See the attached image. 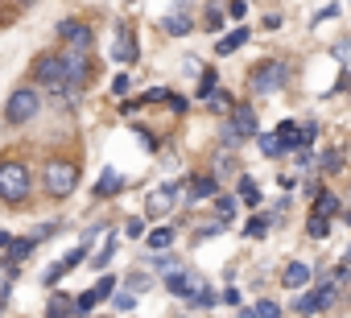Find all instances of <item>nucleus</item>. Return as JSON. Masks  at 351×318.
<instances>
[{
    "label": "nucleus",
    "instance_id": "nucleus-15",
    "mask_svg": "<svg viewBox=\"0 0 351 318\" xmlns=\"http://www.w3.org/2000/svg\"><path fill=\"white\" fill-rule=\"evenodd\" d=\"M124 191V178L116 174V170H104L99 178H95V199H112V195H120Z\"/></svg>",
    "mask_w": 351,
    "mask_h": 318
},
{
    "label": "nucleus",
    "instance_id": "nucleus-7",
    "mask_svg": "<svg viewBox=\"0 0 351 318\" xmlns=\"http://www.w3.org/2000/svg\"><path fill=\"white\" fill-rule=\"evenodd\" d=\"M335 302H339V285H335L330 277H318V281H314V289H306V293H302L293 306H298V314H306V318H310V314H322V310H330Z\"/></svg>",
    "mask_w": 351,
    "mask_h": 318
},
{
    "label": "nucleus",
    "instance_id": "nucleus-47",
    "mask_svg": "<svg viewBox=\"0 0 351 318\" xmlns=\"http://www.w3.org/2000/svg\"><path fill=\"white\" fill-rule=\"evenodd\" d=\"M343 265H351V248H347V252H343Z\"/></svg>",
    "mask_w": 351,
    "mask_h": 318
},
{
    "label": "nucleus",
    "instance_id": "nucleus-37",
    "mask_svg": "<svg viewBox=\"0 0 351 318\" xmlns=\"http://www.w3.org/2000/svg\"><path fill=\"white\" fill-rule=\"evenodd\" d=\"M228 17H232V21H244V17H248V0H232V5H228Z\"/></svg>",
    "mask_w": 351,
    "mask_h": 318
},
{
    "label": "nucleus",
    "instance_id": "nucleus-41",
    "mask_svg": "<svg viewBox=\"0 0 351 318\" xmlns=\"http://www.w3.org/2000/svg\"><path fill=\"white\" fill-rule=\"evenodd\" d=\"M318 166L335 174V170H343V157H339V153H326V157H322V162H318Z\"/></svg>",
    "mask_w": 351,
    "mask_h": 318
},
{
    "label": "nucleus",
    "instance_id": "nucleus-35",
    "mask_svg": "<svg viewBox=\"0 0 351 318\" xmlns=\"http://www.w3.org/2000/svg\"><path fill=\"white\" fill-rule=\"evenodd\" d=\"M128 87H132V79H128V75H112V95H120V99H124V95H128Z\"/></svg>",
    "mask_w": 351,
    "mask_h": 318
},
{
    "label": "nucleus",
    "instance_id": "nucleus-26",
    "mask_svg": "<svg viewBox=\"0 0 351 318\" xmlns=\"http://www.w3.org/2000/svg\"><path fill=\"white\" fill-rule=\"evenodd\" d=\"M71 306H75V297H50V306H46V318H66L71 314Z\"/></svg>",
    "mask_w": 351,
    "mask_h": 318
},
{
    "label": "nucleus",
    "instance_id": "nucleus-45",
    "mask_svg": "<svg viewBox=\"0 0 351 318\" xmlns=\"http://www.w3.org/2000/svg\"><path fill=\"white\" fill-rule=\"evenodd\" d=\"M236 318H256V306H248V310H240Z\"/></svg>",
    "mask_w": 351,
    "mask_h": 318
},
{
    "label": "nucleus",
    "instance_id": "nucleus-16",
    "mask_svg": "<svg viewBox=\"0 0 351 318\" xmlns=\"http://www.w3.org/2000/svg\"><path fill=\"white\" fill-rule=\"evenodd\" d=\"M244 42H248V29L240 25V29H232V34H228L223 42H215V54H219V58H228V54H236V50H240Z\"/></svg>",
    "mask_w": 351,
    "mask_h": 318
},
{
    "label": "nucleus",
    "instance_id": "nucleus-38",
    "mask_svg": "<svg viewBox=\"0 0 351 318\" xmlns=\"http://www.w3.org/2000/svg\"><path fill=\"white\" fill-rule=\"evenodd\" d=\"M207 29H211V34H219V29H223V13H219L215 5L207 9Z\"/></svg>",
    "mask_w": 351,
    "mask_h": 318
},
{
    "label": "nucleus",
    "instance_id": "nucleus-6",
    "mask_svg": "<svg viewBox=\"0 0 351 318\" xmlns=\"http://www.w3.org/2000/svg\"><path fill=\"white\" fill-rule=\"evenodd\" d=\"M256 132H261L256 112H252V108H236V112H232V120L223 124L219 140H223V149H236V145H244V140H256Z\"/></svg>",
    "mask_w": 351,
    "mask_h": 318
},
{
    "label": "nucleus",
    "instance_id": "nucleus-10",
    "mask_svg": "<svg viewBox=\"0 0 351 318\" xmlns=\"http://www.w3.org/2000/svg\"><path fill=\"white\" fill-rule=\"evenodd\" d=\"M173 203H178V182H173V186H153L145 195V215L149 219H161V215L173 211Z\"/></svg>",
    "mask_w": 351,
    "mask_h": 318
},
{
    "label": "nucleus",
    "instance_id": "nucleus-22",
    "mask_svg": "<svg viewBox=\"0 0 351 318\" xmlns=\"http://www.w3.org/2000/svg\"><path fill=\"white\" fill-rule=\"evenodd\" d=\"M195 29V21L186 17V13H173V17H165V34H173V38H182V34H191Z\"/></svg>",
    "mask_w": 351,
    "mask_h": 318
},
{
    "label": "nucleus",
    "instance_id": "nucleus-21",
    "mask_svg": "<svg viewBox=\"0 0 351 318\" xmlns=\"http://www.w3.org/2000/svg\"><path fill=\"white\" fill-rule=\"evenodd\" d=\"M240 203L261 207V186H256V178H252V174H244V178H240Z\"/></svg>",
    "mask_w": 351,
    "mask_h": 318
},
{
    "label": "nucleus",
    "instance_id": "nucleus-8",
    "mask_svg": "<svg viewBox=\"0 0 351 318\" xmlns=\"http://www.w3.org/2000/svg\"><path fill=\"white\" fill-rule=\"evenodd\" d=\"M62 66H66V83H71V99H75L79 91H87V87H91V58H87V50H79V46H71V50L62 54Z\"/></svg>",
    "mask_w": 351,
    "mask_h": 318
},
{
    "label": "nucleus",
    "instance_id": "nucleus-18",
    "mask_svg": "<svg viewBox=\"0 0 351 318\" xmlns=\"http://www.w3.org/2000/svg\"><path fill=\"white\" fill-rule=\"evenodd\" d=\"M269 228H273V215H252V219L244 223V236H248V240H265Z\"/></svg>",
    "mask_w": 351,
    "mask_h": 318
},
{
    "label": "nucleus",
    "instance_id": "nucleus-24",
    "mask_svg": "<svg viewBox=\"0 0 351 318\" xmlns=\"http://www.w3.org/2000/svg\"><path fill=\"white\" fill-rule=\"evenodd\" d=\"M256 140H261V153H265V157H281V153H285L281 140H277V132H256Z\"/></svg>",
    "mask_w": 351,
    "mask_h": 318
},
{
    "label": "nucleus",
    "instance_id": "nucleus-32",
    "mask_svg": "<svg viewBox=\"0 0 351 318\" xmlns=\"http://www.w3.org/2000/svg\"><path fill=\"white\" fill-rule=\"evenodd\" d=\"M112 306H116L120 314H132V310H136V297H132V293H112Z\"/></svg>",
    "mask_w": 351,
    "mask_h": 318
},
{
    "label": "nucleus",
    "instance_id": "nucleus-13",
    "mask_svg": "<svg viewBox=\"0 0 351 318\" xmlns=\"http://www.w3.org/2000/svg\"><path fill=\"white\" fill-rule=\"evenodd\" d=\"M58 38H62V42H71V46H79V50H91V25L75 21V17L58 25Z\"/></svg>",
    "mask_w": 351,
    "mask_h": 318
},
{
    "label": "nucleus",
    "instance_id": "nucleus-48",
    "mask_svg": "<svg viewBox=\"0 0 351 318\" xmlns=\"http://www.w3.org/2000/svg\"><path fill=\"white\" fill-rule=\"evenodd\" d=\"M343 223H347V228H351V211H343Z\"/></svg>",
    "mask_w": 351,
    "mask_h": 318
},
{
    "label": "nucleus",
    "instance_id": "nucleus-43",
    "mask_svg": "<svg viewBox=\"0 0 351 318\" xmlns=\"http://www.w3.org/2000/svg\"><path fill=\"white\" fill-rule=\"evenodd\" d=\"M169 108L173 112H186V95H169Z\"/></svg>",
    "mask_w": 351,
    "mask_h": 318
},
{
    "label": "nucleus",
    "instance_id": "nucleus-46",
    "mask_svg": "<svg viewBox=\"0 0 351 318\" xmlns=\"http://www.w3.org/2000/svg\"><path fill=\"white\" fill-rule=\"evenodd\" d=\"M9 244H13V236H9V232H0V248H9Z\"/></svg>",
    "mask_w": 351,
    "mask_h": 318
},
{
    "label": "nucleus",
    "instance_id": "nucleus-42",
    "mask_svg": "<svg viewBox=\"0 0 351 318\" xmlns=\"http://www.w3.org/2000/svg\"><path fill=\"white\" fill-rule=\"evenodd\" d=\"M141 232H145V223H141V219H128V223H124V236H141Z\"/></svg>",
    "mask_w": 351,
    "mask_h": 318
},
{
    "label": "nucleus",
    "instance_id": "nucleus-2",
    "mask_svg": "<svg viewBox=\"0 0 351 318\" xmlns=\"http://www.w3.org/2000/svg\"><path fill=\"white\" fill-rule=\"evenodd\" d=\"M29 191H34V174H29V166L17 162V157H5V162H0V203L17 207V203L29 199Z\"/></svg>",
    "mask_w": 351,
    "mask_h": 318
},
{
    "label": "nucleus",
    "instance_id": "nucleus-11",
    "mask_svg": "<svg viewBox=\"0 0 351 318\" xmlns=\"http://www.w3.org/2000/svg\"><path fill=\"white\" fill-rule=\"evenodd\" d=\"M112 62H120V66L136 62V46H132V34H128V25H124V21L116 25V42H112Z\"/></svg>",
    "mask_w": 351,
    "mask_h": 318
},
{
    "label": "nucleus",
    "instance_id": "nucleus-33",
    "mask_svg": "<svg viewBox=\"0 0 351 318\" xmlns=\"http://www.w3.org/2000/svg\"><path fill=\"white\" fill-rule=\"evenodd\" d=\"M339 13H343V5H326L322 13H314V17H310V25H322V21H335Z\"/></svg>",
    "mask_w": 351,
    "mask_h": 318
},
{
    "label": "nucleus",
    "instance_id": "nucleus-34",
    "mask_svg": "<svg viewBox=\"0 0 351 318\" xmlns=\"http://www.w3.org/2000/svg\"><path fill=\"white\" fill-rule=\"evenodd\" d=\"M62 277H66V265H62V260H58V265H50V269L42 273V281H46V285H58Z\"/></svg>",
    "mask_w": 351,
    "mask_h": 318
},
{
    "label": "nucleus",
    "instance_id": "nucleus-9",
    "mask_svg": "<svg viewBox=\"0 0 351 318\" xmlns=\"http://www.w3.org/2000/svg\"><path fill=\"white\" fill-rule=\"evenodd\" d=\"M248 87H252V95H273V91H281V87H285V62L265 58V62L248 75Z\"/></svg>",
    "mask_w": 351,
    "mask_h": 318
},
{
    "label": "nucleus",
    "instance_id": "nucleus-19",
    "mask_svg": "<svg viewBox=\"0 0 351 318\" xmlns=\"http://www.w3.org/2000/svg\"><path fill=\"white\" fill-rule=\"evenodd\" d=\"M34 248H38V236H25V240H13L5 252H9V260H13V265H21V260H25Z\"/></svg>",
    "mask_w": 351,
    "mask_h": 318
},
{
    "label": "nucleus",
    "instance_id": "nucleus-5",
    "mask_svg": "<svg viewBox=\"0 0 351 318\" xmlns=\"http://www.w3.org/2000/svg\"><path fill=\"white\" fill-rule=\"evenodd\" d=\"M42 112V91L38 87H13L9 99H5V124H29L34 116Z\"/></svg>",
    "mask_w": 351,
    "mask_h": 318
},
{
    "label": "nucleus",
    "instance_id": "nucleus-12",
    "mask_svg": "<svg viewBox=\"0 0 351 318\" xmlns=\"http://www.w3.org/2000/svg\"><path fill=\"white\" fill-rule=\"evenodd\" d=\"M310 281H314V269H310L306 260H289V265L281 269V285H285V289H306Z\"/></svg>",
    "mask_w": 351,
    "mask_h": 318
},
{
    "label": "nucleus",
    "instance_id": "nucleus-17",
    "mask_svg": "<svg viewBox=\"0 0 351 318\" xmlns=\"http://www.w3.org/2000/svg\"><path fill=\"white\" fill-rule=\"evenodd\" d=\"M95 302H104V293L91 285V289H83L79 297H75V306H71V314H79V318H87L91 310H95Z\"/></svg>",
    "mask_w": 351,
    "mask_h": 318
},
{
    "label": "nucleus",
    "instance_id": "nucleus-44",
    "mask_svg": "<svg viewBox=\"0 0 351 318\" xmlns=\"http://www.w3.org/2000/svg\"><path fill=\"white\" fill-rule=\"evenodd\" d=\"M219 297H223V302H228V306H240V293H236V289H223V293H219Z\"/></svg>",
    "mask_w": 351,
    "mask_h": 318
},
{
    "label": "nucleus",
    "instance_id": "nucleus-30",
    "mask_svg": "<svg viewBox=\"0 0 351 318\" xmlns=\"http://www.w3.org/2000/svg\"><path fill=\"white\" fill-rule=\"evenodd\" d=\"M87 256H91V244H83V248H71V252L62 256V265H66V269H75V265H83Z\"/></svg>",
    "mask_w": 351,
    "mask_h": 318
},
{
    "label": "nucleus",
    "instance_id": "nucleus-27",
    "mask_svg": "<svg viewBox=\"0 0 351 318\" xmlns=\"http://www.w3.org/2000/svg\"><path fill=\"white\" fill-rule=\"evenodd\" d=\"M236 207H240V203H236L232 195H219V199H215V211H219V219H223V223H232V219H236Z\"/></svg>",
    "mask_w": 351,
    "mask_h": 318
},
{
    "label": "nucleus",
    "instance_id": "nucleus-25",
    "mask_svg": "<svg viewBox=\"0 0 351 318\" xmlns=\"http://www.w3.org/2000/svg\"><path fill=\"white\" fill-rule=\"evenodd\" d=\"M306 232H310L314 240H326V236H330V219L314 211V215H310V223H306Z\"/></svg>",
    "mask_w": 351,
    "mask_h": 318
},
{
    "label": "nucleus",
    "instance_id": "nucleus-28",
    "mask_svg": "<svg viewBox=\"0 0 351 318\" xmlns=\"http://www.w3.org/2000/svg\"><path fill=\"white\" fill-rule=\"evenodd\" d=\"M207 103H211V108H215V112H232V95H228V91H223V87H215V91H211V95H207Z\"/></svg>",
    "mask_w": 351,
    "mask_h": 318
},
{
    "label": "nucleus",
    "instance_id": "nucleus-3",
    "mask_svg": "<svg viewBox=\"0 0 351 318\" xmlns=\"http://www.w3.org/2000/svg\"><path fill=\"white\" fill-rule=\"evenodd\" d=\"M34 83L50 95H71V83H66V66H62V54H38L34 66H29Z\"/></svg>",
    "mask_w": 351,
    "mask_h": 318
},
{
    "label": "nucleus",
    "instance_id": "nucleus-31",
    "mask_svg": "<svg viewBox=\"0 0 351 318\" xmlns=\"http://www.w3.org/2000/svg\"><path fill=\"white\" fill-rule=\"evenodd\" d=\"M124 285H128L132 293H145V289L153 285V277H145V273H128V277H124Z\"/></svg>",
    "mask_w": 351,
    "mask_h": 318
},
{
    "label": "nucleus",
    "instance_id": "nucleus-36",
    "mask_svg": "<svg viewBox=\"0 0 351 318\" xmlns=\"http://www.w3.org/2000/svg\"><path fill=\"white\" fill-rule=\"evenodd\" d=\"M256 318H281V306L277 302H256Z\"/></svg>",
    "mask_w": 351,
    "mask_h": 318
},
{
    "label": "nucleus",
    "instance_id": "nucleus-29",
    "mask_svg": "<svg viewBox=\"0 0 351 318\" xmlns=\"http://www.w3.org/2000/svg\"><path fill=\"white\" fill-rule=\"evenodd\" d=\"M112 252H116V232L108 236V244L95 252V269H108V260H112Z\"/></svg>",
    "mask_w": 351,
    "mask_h": 318
},
{
    "label": "nucleus",
    "instance_id": "nucleus-1",
    "mask_svg": "<svg viewBox=\"0 0 351 318\" xmlns=\"http://www.w3.org/2000/svg\"><path fill=\"white\" fill-rule=\"evenodd\" d=\"M165 289H169L173 297H182V302L199 306V310H211V306L219 302L215 289H211L199 273H191V269H173V273H165Z\"/></svg>",
    "mask_w": 351,
    "mask_h": 318
},
{
    "label": "nucleus",
    "instance_id": "nucleus-23",
    "mask_svg": "<svg viewBox=\"0 0 351 318\" xmlns=\"http://www.w3.org/2000/svg\"><path fill=\"white\" fill-rule=\"evenodd\" d=\"M339 207H343V203H339V195H330V191H318V207H314L318 215H326V219H330V215H343Z\"/></svg>",
    "mask_w": 351,
    "mask_h": 318
},
{
    "label": "nucleus",
    "instance_id": "nucleus-40",
    "mask_svg": "<svg viewBox=\"0 0 351 318\" xmlns=\"http://www.w3.org/2000/svg\"><path fill=\"white\" fill-rule=\"evenodd\" d=\"M219 232H223V219H215V228H199V232H195V240H215Z\"/></svg>",
    "mask_w": 351,
    "mask_h": 318
},
{
    "label": "nucleus",
    "instance_id": "nucleus-39",
    "mask_svg": "<svg viewBox=\"0 0 351 318\" xmlns=\"http://www.w3.org/2000/svg\"><path fill=\"white\" fill-rule=\"evenodd\" d=\"M211 91H215V71H203V83H199V95L207 99Z\"/></svg>",
    "mask_w": 351,
    "mask_h": 318
},
{
    "label": "nucleus",
    "instance_id": "nucleus-14",
    "mask_svg": "<svg viewBox=\"0 0 351 318\" xmlns=\"http://www.w3.org/2000/svg\"><path fill=\"white\" fill-rule=\"evenodd\" d=\"M191 199H215L219 195V174H195L191 186H186Z\"/></svg>",
    "mask_w": 351,
    "mask_h": 318
},
{
    "label": "nucleus",
    "instance_id": "nucleus-4",
    "mask_svg": "<svg viewBox=\"0 0 351 318\" xmlns=\"http://www.w3.org/2000/svg\"><path fill=\"white\" fill-rule=\"evenodd\" d=\"M75 186H79V166L75 162H46V170H42L46 199H71Z\"/></svg>",
    "mask_w": 351,
    "mask_h": 318
},
{
    "label": "nucleus",
    "instance_id": "nucleus-20",
    "mask_svg": "<svg viewBox=\"0 0 351 318\" xmlns=\"http://www.w3.org/2000/svg\"><path fill=\"white\" fill-rule=\"evenodd\" d=\"M173 240H178V232H173V228H153V232H149V248H153V252H165Z\"/></svg>",
    "mask_w": 351,
    "mask_h": 318
}]
</instances>
